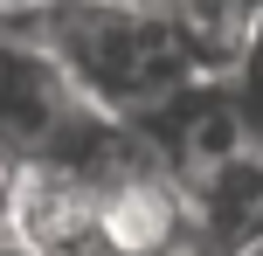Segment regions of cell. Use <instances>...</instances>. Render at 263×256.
Returning a JSON list of instances; mask_svg holds the SVG:
<instances>
[{
  "label": "cell",
  "instance_id": "1",
  "mask_svg": "<svg viewBox=\"0 0 263 256\" xmlns=\"http://www.w3.org/2000/svg\"><path fill=\"white\" fill-rule=\"evenodd\" d=\"M0 21L49 49L83 90V104L111 125H139L173 90L201 83L159 0H42V7H7Z\"/></svg>",
  "mask_w": 263,
  "mask_h": 256
},
{
  "label": "cell",
  "instance_id": "2",
  "mask_svg": "<svg viewBox=\"0 0 263 256\" xmlns=\"http://www.w3.org/2000/svg\"><path fill=\"white\" fill-rule=\"evenodd\" d=\"M187 222H194V249L215 256H242L250 243H263V146L187 173Z\"/></svg>",
  "mask_w": 263,
  "mask_h": 256
},
{
  "label": "cell",
  "instance_id": "3",
  "mask_svg": "<svg viewBox=\"0 0 263 256\" xmlns=\"http://www.w3.org/2000/svg\"><path fill=\"white\" fill-rule=\"evenodd\" d=\"M14 173H21V160H14V152L0 146V215H7V194H14Z\"/></svg>",
  "mask_w": 263,
  "mask_h": 256
},
{
  "label": "cell",
  "instance_id": "4",
  "mask_svg": "<svg viewBox=\"0 0 263 256\" xmlns=\"http://www.w3.org/2000/svg\"><path fill=\"white\" fill-rule=\"evenodd\" d=\"M7 7H42V0H0V14H7Z\"/></svg>",
  "mask_w": 263,
  "mask_h": 256
},
{
  "label": "cell",
  "instance_id": "5",
  "mask_svg": "<svg viewBox=\"0 0 263 256\" xmlns=\"http://www.w3.org/2000/svg\"><path fill=\"white\" fill-rule=\"evenodd\" d=\"M180 256H215V249H180Z\"/></svg>",
  "mask_w": 263,
  "mask_h": 256
},
{
  "label": "cell",
  "instance_id": "6",
  "mask_svg": "<svg viewBox=\"0 0 263 256\" xmlns=\"http://www.w3.org/2000/svg\"><path fill=\"white\" fill-rule=\"evenodd\" d=\"M242 256H263V243H250V249H242Z\"/></svg>",
  "mask_w": 263,
  "mask_h": 256
}]
</instances>
